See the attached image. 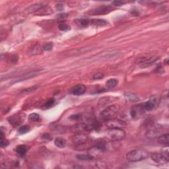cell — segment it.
Returning a JSON list of instances; mask_svg holds the SVG:
<instances>
[{
  "label": "cell",
  "instance_id": "1",
  "mask_svg": "<svg viewBox=\"0 0 169 169\" xmlns=\"http://www.w3.org/2000/svg\"><path fill=\"white\" fill-rule=\"evenodd\" d=\"M149 157V152L143 149H137L130 151L126 154V159L131 163L139 162L146 159Z\"/></svg>",
  "mask_w": 169,
  "mask_h": 169
},
{
  "label": "cell",
  "instance_id": "2",
  "mask_svg": "<svg viewBox=\"0 0 169 169\" xmlns=\"http://www.w3.org/2000/svg\"><path fill=\"white\" fill-rule=\"evenodd\" d=\"M106 137L111 141H118L122 140L125 136V133L122 128L108 127L105 132Z\"/></svg>",
  "mask_w": 169,
  "mask_h": 169
},
{
  "label": "cell",
  "instance_id": "3",
  "mask_svg": "<svg viewBox=\"0 0 169 169\" xmlns=\"http://www.w3.org/2000/svg\"><path fill=\"white\" fill-rule=\"evenodd\" d=\"M120 110V106L118 105H112L106 108L100 114L101 118L105 122L108 120L116 118Z\"/></svg>",
  "mask_w": 169,
  "mask_h": 169
},
{
  "label": "cell",
  "instance_id": "4",
  "mask_svg": "<svg viewBox=\"0 0 169 169\" xmlns=\"http://www.w3.org/2000/svg\"><path fill=\"white\" fill-rule=\"evenodd\" d=\"M151 158L157 163H168L169 161L168 151H166L162 153H153L151 154Z\"/></svg>",
  "mask_w": 169,
  "mask_h": 169
},
{
  "label": "cell",
  "instance_id": "5",
  "mask_svg": "<svg viewBox=\"0 0 169 169\" xmlns=\"http://www.w3.org/2000/svg\"><path fill=\"white\" fill-rule=\"evenodd\" d=\"M114 10V8L110 6H102L95 9H93L92 10L89 11L88 14L91 15H106L112 12Z\"/></svg>",
  "mask_w": 169,
  "mask_h": 169
},
{
  "label": "cell",
  "instance_id": "6",
  "mask_svg": "<svg viewBox=\"0 0 169 169\" xmlns=\"http://www.w3.org/2000/svg\"><path fill=\"white\" fill-rule=\"evenodd\" d=\"M40 70H35V71H33L28 72V73H26L25 74L21 75L17 77L15 79H13V81L12 83H18V82L27 80V79H28L33 78V77H35V76L38 75L40 73Z\"/></svg>",
  "mask_w": 169,
  "mask_h": 169
},
{
  "label": "cell",
  "instance_id": "7",
  "mask_svg": "<svg viewBox=\"0 0 169 169\" xmlns=\"http://www.w3.org/2000/svg\"><path fill=\"white\" fill-rule=\"evenodd\" d=\"M158 60V57H143L140 60L139 62V65L141 67H147L151 66V65L154 64Z\"/></svg>",
  "mask_w": 169,
  "mask_h": 169
},
{
  "label": "cell",
  "instance_id": "8",
  "mask_svg": "<svg viewBox=\"0 0 169 169\" xmlns=\"http://www.w3.org/2000/svg\"><path fill=\"white\" fill-rule=\"evenodd\" d=\"M106 124H107L108 127H117V128H122L124 126V122L121 120H118L116 118H114V119L110 120L106 122Z\"/></svg>",
  "mask_w": 169,
  "mask_h": 169
},
{
  "label": "cell",
  "instance_id": "9",
  "mask_svg": "<svg viewBox=\"0 0 169 169\" xmlns=\"http://www.w3.org/2000/svg\"><path fill=\"white\" fill-rule=\"evenodd\" d=\"M86 89V87L83 84H77L71 89V93L75 96H79L85 93Z\"/></svg>",
  "mask_w": 169,
  "mask_h": 169
},
{
  "label": "cell",
  "instance_id": "10",
  "mask_svg": "<svg viewBox=\"0 0 169 169\" xmlns=\"http://www.w3.org/2000/svg\"><path fill=\"white\" fill-rule=\"evenodd\" d=\"M157 100L155 98H153V99H150L147 102L144 103L143 104H141V107L143 108V110L146 111H150L153 110V108L156 107L157 104Z\"/></svg>",
  "mask_w": 169,
  "mask_h": 169
},
{
  "label": "cell",
  "instance_id": "11",
  "mask_svg": "<svg viewBox=\"0 0 169 169\" xmlns=\"http://www.w3.org/2000/svg\"><path fill=\"white\" fill-rule=\"evenodd\" d=\"M52 13H53L52 9L50 8L49 6H44V7H42V8H40L38 11L36 12L35 14L37 15L43 16L50 15V14H52Z\"/></svg>",
  "mask_w": 169,
  "mask_h": 169
},
{
  "label": "cell",
  "instance_id": "12",
  "mask_svg": "<svg viewBox=\"0 0 169 169\" xmlns=\"http://www.w3.org/2000/svg\"><path fill=\"white\" fill-rule=\"evenodd\" d=\"M9 121L10 124H11L14 126H17V125H20L21 123L23 121V118L21 116L17 115V116H13L11 118H10L9 119Z\"/></svg>",
  "mask_w": 169,
  "mask_h": 169
},
{
  "label": "cell",
  "instance_id": "13",
  "mask_svg": "<svg viewBox=\"0 0 169 169\" xmlns=\"http://www.w3.org/2000/svg\"><path fill=\"white\" fill-rule=\"evenodd\" d=\"M71 130L72 132L80 134L83 132L84 130H86V124H78L71 127Z\"/></svg>",
  "mask_w": 169,
  "mask_h": 169
},
{
  "label": "cell",
  "instance_id": "14",
  "mask_svg": "<svg viewBox=\"0 0 169 169\" xmlns=\"http://www.w3.org/2000/svg\"><path fill=\"white\" fill-rule=\"evenodd\" d=\"M90 25L96 26H105L108 25V22L103 19H91L90 20Z\"/></svg>",
  "mask_w": 169,
  "mask_h": 169
},
{
  "label": "cell",
  "instance_id": "15",
  "mask_svg": "<svg viewBox=\"0 0 169 169\" xmlns=\"http://www.w3.org/2000/svg\"><path fill=\"white\" fill-rule=\"evenodd\" d=\"M44 6H43V4L42 3H36L32 5L30 7L26 9V13H36V12L38 11L40 8H42V7H44Z\"/></svg>",
  "mask_w": 169,
  "mask_h": 169
},
{
  "label": "cell",
  "instance_id": "16",
  "mask_svg": "<svg viewBox=\"0 0 169 169\" xmlns=\"http://www.w3.org/2000/svg\"><path fill=\"white\" fill-rule=\"evenodd\" d=\"M168 137L169 136L168 134H163L158 137V143L161 145L165 146L168 145Z\"/></svg>",
  "mask_w": 169,
  "mask_h": 169
},
{
  "label": "cell",
  "instance_id": "17",
  "mask_svg": "<svg viewBox=\"0 0 169 169\" xmlns=\"http://www.w3.org/2000/svg\"><path fill=\"white\" fill-rule=\"evenodd\" d=\"M27 151L28 147L25 145H18L16 147V152L21 157L25 156Z\"/></svg>",
  "mask_w": 169,
  "mask_h": 169
},
{
  "label": "cell",
  "instance_id": "18",
  "mask_svg": "<svg viewBox=\"0 0 169 169\" xmlns=\"http://www.w3.org/2000/svg\"><path fill=\"white\" fill-rule=\"evenodd\" d=\"M54 144L55 146L59 147V148H64V147H66L67 145V141L64 138L57 137V138L55 139Z\"/></svg>",
  "mask_w": 169,
  "mask_h": 169
},
{
  "label": "cell",
  "instance_id": "19",
  "mask_svg": "<svg viewBox=\"0 0 169 169\" xmlns=\"http://www.w3.org/2000/svg\"><path fill=\"white\" fill-rule=\"evenodd\" d=\"M125 97L126 100L130 101V102H137L139 100V96L136 94L132 93H127L125 95Z\"/></svg>",
  "mask_w": 169,
  "mask_h": 169
},
{
  "label": "cell",
  "instance_id": "20",
  "mask_svg": "<svg viewBox=\"0 0 169 169\" xmlns=\"http://www.w3.org/2000/svg\"><path fill=\"white\" fill-rule=\"evenodd\" d=\"M75 22L77 24V25L80 27H87L89 25H90V20H88V19H77V20L75 21Z\"/></svg>",
  "mask_w": 169,
  "mask_h": 169
},
{
  "label": "cell",
  "instance_id": "21",
  "mask_svg": "<svg viewBox=\"0 0 169 169\" xmlns=\"http://www.w3.org/2000/svg\"><path fill=\"white\" fill-rule=\"evenodd\" d=\"M118 83V81L116 79H110L107 81L106 83V85L108 88H114L117 85Z\"/></svg>",
  "mask_w": 169,
  "mask_h": 169
},
{
  "label": "cell",
  "instance_id": "22",
  "mask_svg": "<svg viewBox=\"0 0 169 169\" xmlns=\"http://www.w3.org/2000/svg\"><path fill=\"white\" fill-rule=\"evenodd\" d=\"M77 157L78 159L81 161H90V160H93V158L89 155V154H78L77 156Z\"/></svg>",
  "mask_w": 169,
  "mask_h": 169
},
{
  "label": "cell",
  "instance_id": "23",
  "mask_svg": "<svg viewBox=\"0 0 169 169\" xmlns=\"http://www.w3.org/2000/svg\"><path fill=\"white\" fill-rule=\"evenodd\" d=\"M9 145V141L6 139L3 132H1V142H0V145L1 147H6Z\"/></svg>",
  "mask_w": 169,
  "mask_h": 169
},
{
  "label": "cell",
  "instance_id": "24",
  "mask_svg": "<svg viewBox=\"0 0 169 169\" xmlns=\"http://www.w3.org/2000/svg\"><path fill=\"white\" fill-rule=\"evenodd\" d=\"M40 120V116L37 113H32L28 116V120L30 122H38Z\"/></svg>",
  "mask_w": 169,
  "mask_h": 169
},
{
  "label": "cell",
  "instance_id": "25",
  "mask_svg": "<svg viewBox=\"0 0 169 169\" xmlns=\"http://www.w3.org/2000/svg\"><path fill=\"white\" fill-rule=\"evenodd\" d=\"M30 131V127L28 125H23L19 130V132L20 134H25Z\"/></svg>",
  "mask_w": 169,
  "mask_h": 169
},
{
  "label": "cell",
  "instance_id": "26",
  "mask_svg": "<svg viewBox=\"0 0 169 169\" xmlns=\"http://www.w3.org/2000/svg\"><path fill=\"white\" fill-rule=\"evenodd\" d=\"M58 28L59 29L62 31H67L71 29V28H70V26L68 25H67V24L64 23H60L58 26Z\"/></svg>",
  "mask_w": 169,
  "mask_h": 169
},
{
  "label": "cell",
  "instance_id": "27",
  "mask_svg": "<svg viewBox=\"0 0 169 169\" xmlns=\"http://www.w3.org/2000/svg\"><path fill=\"white\" fill-rule=\"evenodd\" d=\"M55 103V100L54 98H50V99L48 100L46 103H45L44 107L46 108H51L53 105H54Z\"/></svg>",
  "mask_w": 169,
  "mask_h": 169
},
{
  "label": "cell",
  "instance_id": "28",
  "mask_svg": "<svg viewBox=\"0 0 169 169\" xmlns=\"http://www.w3.org/2000/svg\"><path fill=\"white\" fill-rule=\"evenodd\" d=\"M127 3V1H123V0H116V1H114L112 2V4L114 5L115 6H123V5H124Z\"/></svg>",
  "mask_w": 169,
  "mask_h": 169
},
{
  "label": "cell",
  "instance_id": "29",
  "mask_svg": "<svg viewBox=\"0 0 169 169\" xmlns=\"http://www.w3.org/2000/svg\"><path fill=\"white\" fill-rule=\"evenodd\" d=\"M104 74L102 73H96L94 74V75L93 76V79H95V80H98V79H102L103 78H104Z\"/></svg>",
  "mask_w": 169,
  "mask_h": 169
},
{
  "label": "cell",
  "instance_id": "30",
  "mask_svg": "<svg viewBox=\"0 0 169 169\" xmlns=\"http://www.w3.org/2000/svg\"><path fill=\"white\" fill-rule=\"evenodd\" d=\"M53 48V44L51 42H49V43H46L44 46H43V49L46 51H50V50H51Z\"/></svg>",
  "mask_w": 169,
  "mask_h": 169
},
{
  "label": "cell",
  "instance_id": "31",
  "mask_svg": "<svg viewBox=\"0 0 169 169\" xmlns=\"http://www.w3.org/2000/svg\"><path fill=\"white\" fill-rule=\"evenodd\" d=\"M18 58L19 57H18L17 55H12V56L10 57V59H9V60H10L11 63H15V62H17Z\"/></svg>",
  "mask_w": 169,
  "mask_h": 169
},
{
  "label": "cell",
  "instance_id": "32",
  "mask_svg": "<svg viewBox=\"0 0 169 169\" xmlns=\"http://www.w3.org/2000/svg\"><path fill=\"white\" fill-rule=\"evenodd\" d=\"M42 139H46V140H50V136L49 134H46L43 135V136H42Z\"/></svg>",
  "mask_w": 169,
  "mask_h": 169
},
{
  "label": "cell",
  "instance_id": "33",
  "mask_svg": "<svg viewBox=\"0 0 169 169\" xmlns=\"http://www.w3.org/2000/svg\"><path fill=\"white\" fill-rule=\"evenodd\" d=\"M67 17V14L66 13H62V14H60V15H57V17H58L59 19H65Z\"/></svg>",
  "mask_w": 169,
  "mask_h": 169
},
{
  "label": "cell",
  "instance_id": "34",
  "mask_svg": "<svg viewBox=\"0 0 169 169\" xmlns=\"http://www.w3.org/2000/svg\"><path fill=\"white\" fill-rule=\"evenodd\" d=\"M81 118V116L80 115H74V116H71V117H70V118L71 119H79V118Z\"/></svg>",
  "mask_w": 169,
  "mask_h": 169
},
{
  "label": "cell",
  "instance_id": "35",
  "mask_svg": "<svg viewBox=\"0 0 169 169\" xmlns=\"http://www.w3.org/2000/svg\"><path fill=\"white\" fill-rule=\"evenodd\" d=\"M56 8L57 9H58V10H62L63 8H64V6L62 4H57L56 6Z\"/></svg>",
  "mask_w": 169,
  "mask_h": 169
}]
</instances>
